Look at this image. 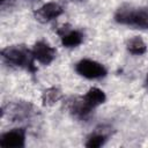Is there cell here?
Wrapping results in <instances>:
<instances>
[{
	"label": "cell",
	"mask_w": 148,
	"mask_h": 148,
	"mask_svg": "<svg viewBox=\"0 0 148 148\" xmlns=\"http://www.w3.org/2000/svg\"><path fill=\"white\" fill-rule=\"evenodd\" d=\"M0 146L6 148H22L25 146V130L13 128L0 135Z\"/></svg>",
	"instance_id": "obj_9"
},
{
	"label": "cell",
	"mask_w": 148,
	"mask_h": 148,
	"mask_svg": "<svg viewBox=\"0 0 148 148\" xmlns=\"http://www.w3.org/2000/svg\"><path fill=\"white\" fill-rule=\"evenodd\" d=\"M7 1H8V0H0V2H1V5H2V6H3V5L7 2Z\"/></svg>",
	"instance_id": "obj_14"
},
{
	"label": "cell",
	"mask_w": 148,
	"mask_h": 148,
	"mask_svg": "<svg viewBox=\"0 0 148 148\" xmlns=\"http://www.w3.org/2000/svg\"><path fill=\"white\" fill-rule=\"evenodd\" d=\"M127 51L133 56H141L147 52V44L139 36H134L126 43Z\"/></svg>",
	"instance_id": "obj_10"
},
{
	"label": "cell",
	"mask_w": 148,
	"mask_h": 148,
	"mask_svg": "<svg viewBox=\"0 0 148 148\" xmlns=\"http://www.w3.org/2000/svg\"><path fill=\"white\" fill-rule=\"evenodd\" d=\"M31 52H32L34 59L42 65H50L54 60L57 54L56 49L45 40L36 42L31 49Z\"/></svg>",
	"instance_id": "obj_7"
},
{
	"label": "cell",
	"mask_w": 148,
	"mask_h": 148,
	"mask_svg": "<svg viewBox=\"0 0 148 148\" xmlns=\"http://www.w3.org/2000/svg\"><path fill=\"white\" fill-rule=\"evenodd\" d=\"M1 58L10 67L23 68L32 74L37 72L32 52L24 45H10L2 49Z\"/></svg>",
	"instance_id": "obj_2"
},
{
	"label": "cell",
	"mask_w": 148,
	"mask_h": 148,
	"mask_svg": "<svg viewBox=\"0 0 148 148\" xmlns=\"http://www.w3.org/2000/svg\"><path fill=\"white\" fill-rule=\"evenodd\" d=\"M114 21L134 29H148V7L123 6L117 9Z\"/></svg>",
	"instance_id": "obj_3"
},
{
	"label": "cell",
	"mask_w": 148,
	"mask_h": 148,
	"mask_svg": "<svg viewBox=\"0 0 148 148\" xmlns=\"http://www.w3.org/2000/svg\"><path fill=\"white\" fill-rule=\"evenodd\" d=\"M75 72L89 80H96V79H101L104 77L106 75V68L91 59H82L80 60L76 65H75Z\"/></svg>",
	"instance_id": "obj_4"
},
{
	"label": "cell",
	"mask_w": 148,
	"mask_h": 148,
	"mask_svg": "<svg viewBox=\"0 0 148 148\" xmlns=\"http://www.w3.org/2000/svg\"><path fill=\"white\" fill-rule=\"evenodd\" d=\"M32 112H34V106L28 102L10 103L7 106L2 108V117L8 114V118L13 119V121L27 119L31 117Z\"/></svg>",
	"instance_id": "obj_5"
},
{
	"label": "cell",
	"mask_w": 148,
	"mask_h": 148,
	"mask_svg": "<svg viewBox=\"0 0 148 148\" xmlns=\"http://www.w3.org/2000/svg\"><path fill=\"white\" fill-rule=\"evenodd\" d=\"M62 13H64L62 6L60 3H58V2L51 1V2L44 3L38 9H36L35 13H34V16L38 22L47 23V22H51L54 18L59 17Z\"/></svg>",
	"instance_id": "obj_8"
},
{
	"label": "cell",
	"mask_w": 148,
	"mask_h": 148,
	"mask_svg": "<svg viewBox=\"0 0 148 148\" xmlns=\"http://www.w3.org/2000/svg\"><path fill=\"white\" fill-rule=\"evenodd\" d=\"M105 99V92L99 88L92 87L83 96L73 97L72 99H69L67 103V108L74 117L79 119H86L89 117L91 111L103 104Z\"/></svg>",
	"instance_id": "obj_1"
},
{
	"label": "cell",
	"mask_w": 148,
	"mask_h": 148,
	"mask_svg": "<svg viewBox=\"0 0 148 148\" xmlns=\"http://www.w3.org/2000/svg\"><path fill=\"white\" fill-rule=\"evenodd\" d=\"M57 34L60 37L61 45L67 49L76 47L83 42V34L77 29H73L69 24H64L60 27L57 30Z\"/></svg>",
	"instance_id": "obj_6"
},
{
	"label": "cell",
	"mask_w": 148,
	"mask_h": 148,
	"mask_svg": "<svg viewBox=\"0 0 148 148\" xmlns=\"http://www.w3.org/2000/svg\"><path fill=\"white\" fill-rule=\"evenodd\" d=\"M106 141V135L104 133H99V132H95L92 134H90L87 138L86 141V147L88 148H98L101 146H103Z\"/></svg>",
	"instance_id": "obj_12"
},
{
	"label": "cell",
	"mask_w": 148,
	"mask_h": 148,
	"mask_svg": "<svg viewBox=\"0 0 148 148\" xmlns=\"http://www.w3.org/2000/svg\"><path fill=\"white\" fill-rule=\"evenodd\" d=\"M62 97L61 90L57 87H50L46 88L43 92H42V103L45 106H51L53 104H56L57 102H59Z\"/></svg>",
	"instance_id": "obj_11"
},
{
	"label": "cell",
	"mask_w": 148,
	"mask_h": 148,
	"mask_svg": "<svg viewBox=\"0 0 148 148\" xmlns=\"http://www.w3.org/2000/svg\"><path fill=\"white\" fill-rule=\"evenodd\" d=\"M146 87H147V89H148V74H147V76H146Z\"/></svg>",
	"instance_id": "obj_13"
}]
</instances>
